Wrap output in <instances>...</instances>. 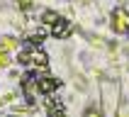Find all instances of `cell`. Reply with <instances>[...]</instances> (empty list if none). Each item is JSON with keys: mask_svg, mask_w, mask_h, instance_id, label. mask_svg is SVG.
Segmentation results:
<instances>
[{"mask_svg": "<svg viewBox=\"0 0 129 117\" xmlns=\"http://www.w3.org/2000/svg\"><path fill=\"white\" fill-rule=\"evenodd\" d=\"M46 107H49V117H63V105H61V102H56V100L49 98Z\"/></svg>", "mask_w": 129, "mask_h": 117, "instance_id": "5", "label": "cell"}, {"mask_svg": "<svg viewBox=\"0 0 129 117\" xmlns=\"http://www.w3.org/2000/svg\"><path fill=\"white\" fill-rule=\"evenodd\" d=\"M24 90L29 98H51V93L56 90V80L46 73H32L24 80Z\"/></svg>", "mask_w": 129, "mask_h": 117, "instance_id": "1", "label": "cell"}, {"mask_svg": "<svg viewBox=\"0 0 129 117\" xmlns=\"http://www.w3.org/2000/svg\"><path fill=\"white\" fill-rule=\"evenodd\" d=\"M20 61L22 64H29V66H44L46 64V54H44L37 44H32L29 49H24L20 54Z\"/></svg>", "mask_w": 129, "mask_h": 117, "instance_id": "3", "label": "cell"}, {"mask_svg": "<svg viewBox=\"0 0 129 117\" xmlns=\"http://www.w3.org/2000/svg\"><path fill=\"white\" fill-rule=\"evenodd\" d=\"M112 29H115V32H129V12L127 10H122V7H119V10H115V12H112Z\"/></svg>", "mask_w": 129, "mask_h": 117, "instance_id": "4", "label": "cell"}, {"mask_svg": "<svg viewBox=\"0 0 129 117\" xmlns=\"http://www.w3.org/2000/svg\"><path fill=\"white\" fill-rule=\"evenodd\" d=\"M85 117H100V112H98V110H88Z\"/></svg>", "mask_w": 129, "mask_h": 117, "instance_id": "6", "label": "cell"}, {"mask_svg": "<svg viewBox=\"0 0 129 117\" xmlns=\"http://www.w3.org/2000/svg\"><path fill=\"white\" fill-rule=\"evenodd\" d=\"M44 27L49 29V34L63 37L66 32H68V22H66L61 15H56V12H46L44 15Z\"/></svg>", "mask_w": 129, "mask_h": 117, "instance_id": "2", "label": "cell"}]
</instances>
